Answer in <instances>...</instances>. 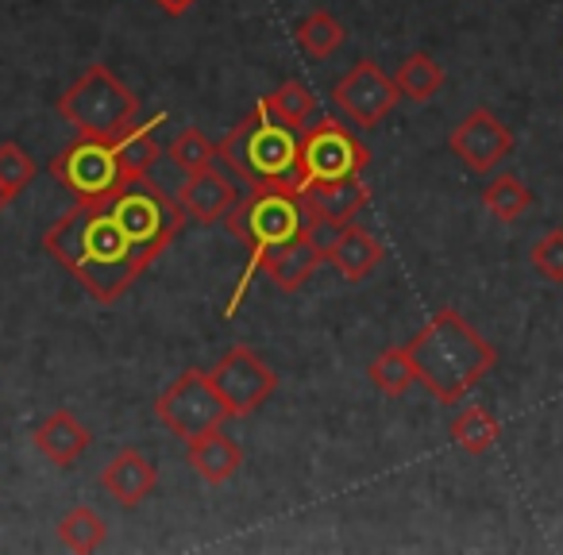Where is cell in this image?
I'll list each match as a JSON object with an SVG mask.
<instances>
[{
    "mask_svg": "<svg viewBox=\"0 0 563 555\" xmlns=\"http://www.w3.org/2000/svg\"><path fill=\"white\" fill-rule=\"evenodd\" d=\"M332 97H336L340 112H344L355 127H378L390 116V109L398 104L401 93H398V81H394L383 66L363 58V63H355L352 70L336 81Z\"/></svg>",
    "mask_w": 563,
    "mask_h": 555,
    "instance_id": "obj_10",
    "label": "cell"
},
{
    "mask_svg": "<svg viewBox=\"0 0 563 555\" xmlns=\"http://www.w3.org/2000/svg\"><path fill=\"white\" fill-rule=\"evenodd\" d=\"M228 227H232L235 240L247 247V266H243L240 282H235V293L228 298L224 317L232 321L240 301L247 298L255 274L266 270L278 251H286L301 232H306V204H301L298 189L286 186H258L251 189L247 197H240L232 212H228Z\"/></svg>",
    "mask_w": 563,
    "mask_h": 555,
    "instance_id": "obj_3",
    "label": "cell"
},
{
    "mask_svg": "<svg viewBox=\"0 0 563 555\" xmlns=\"http://www.w3.org/2000/svg\"><path fill=\"white\" fill-rule=\"evenodd\" d=\"M174 201L197 224H217V220H228V212L240 204V189L232 186V178H224V174H217L209 166V170L186 174Z\"/></svg>",
    "mask_w": 563,
    "mask_h": 555,
    "instance_id": "obj_13",
    "label": "cell"
},
{
    "mask_svg": "<svg viewBox=\"0 0 563 555\" xmlns=\"http://www.w3.org/2000/svg\"><path fill=\"white\" fill-rule=\"evenodd\" d=\"M394 81H398V93L406 97V101L424 104L444 89V66L432 55H424V51H417V55H409L406 63L398 66Z\"/></svg>",
    "mask_w": 563,
    "mask_h": 555,
    "instance_id": "obj_21",
    "label": "cell"
},
{
    "mask_svg": "<svg viewBox=\"0 0 563 555\" xmlns=\"http://www.w3.org/2000/svg\"><path fill=\"white\" fill-rule=\"evenodd\" d=\"M263 104L271 109L274 120H282V124H290V127H301L317 112V97L306 81H282L274 93L263 97Z\"/></svg>",
    "mask_w": 563,
    "mask_h": 555,
    "instance_id": "obj_27",
    "label": "cell"
},
{
    "mask_svg": "<svg viewBox=\"0 0 563 555\" xmlns=\"http://www.w3.org/2000/svg\"><path fill=\"white\" fill-rule=\"evenodd\" d=\"M43 247L78 278L89 298L104 301V306L128 293V286L147 270L128 235L120 232L109 201H78L58 224L47 227Z\"/></svg>",
    "mask_w": 563,
    "mask_h": 555,
    "instance_id": "obj_1",
    "label": "cell"
},
{
    "mask_svg": "<svg viewBox=\"0 0 563 555\" xmlns=\"http://www.w3.org/2000/svg\"><path fill=\"white\" fill-rule=\"evenodd\" d=\"M406 352H409V359H413L417 382H421L440 406L463 401L486 375H490L494 363H498L494 347L486 344L455 309H440V313L409 340Z\"/></svg>",
    "mask_w": 563,
    "mask_h": 555,
    "instance_id": "obj_2",
    "label": "cell"
},
{
    "mask_svg": "<svg viewBox=\"0 0 563 555\" xmlns=\"http://www.w3.org/2000/svg\"><path fill=\"white\" fill-rule=\"evenodd\" d=\"M32 440H35V447L55 463V467H70V463L86 452L93 436H89V429L78 421V417L66 413V409H58V413H51L47 421L35 429Z\"/></svg>",
    "mask_w": 563,
    "mask_h": 555,
    "instance_id": "obj_17",
    "label": "cell"
},
{
    "mask_svg": "<svg viewBox=\"0 0 563 555\" xmlns=\"http://www.w3.org/2000/svg\"><path fill=\"white\" fill-rule=\"evenodd\" d=\"M340 232H344V224H336V220L306 217V240L313 243V247H321V251H324V258L332 255V247H336Z\"/></svg>",
    "mask_w": 563,
    "mask_h": 555,
    "instance_id": "obj_31",
    "label": "cell"
},
{
    "mask_svg": "<svg viewBox=\"0 0 563 555\" xmlns=\"http://www.w3.org/2000/svg\"><path fill=\"white\" fill-rule=\"evenodd\" d=\"M529 263L540 278L548 282H563V227H552L548 235H540L529 251Z\"/></svg>",
    "mask_w": 563,
    "mask_h": 555,
    "instance_id": "obj_30",
    "label": "cell"
},
{
    "mask_svg": "<svg viewBox=\"0 0 563 555\" xmlns=\"http://www.w3.org/2000/svg\"><path fill=\"white\" fill-rule=\"evenodd\" d=\"M371 163V151L352 127H344L336 116H321L313 127H306L298 143V170L301 181H340L363 178Z\"/></svg>",
    "mask_w": 563,
    "mask_h": 555,
    "instance_id": "obj_9",
    "label": "cell"
},
{
    "mask_svg": "<svg viewBox=\"0 0 563 555\" xmlns=\"http://www.w3.org/2000/svg\"><path fill=\"white\" fill-rule=\"evenodd\" d=\"M321 263H324V251L313 247V243L306 240V232H301L290 247L278 251V255L266 263V278H271L282 293H294V290H301L309 278H313Z\"/></svg>",
    "mask_w": 563,
    "mask_h": 555,
    "instance_id": "obj_19",
    "label": "cell"
},
{
    "mask_svg": "<svg viewBox=\"0 0 563 555\" xmlns=\"http://www.w3.org/2000/svg\"><path fill=\"white\" fill-rule=\"evenodd\" d=\"M371 382L386 393V398H401L409 393V386L417 382V370H413V359H409L406 344L401 347H386L383 355H375V363L367 367Z\"/></svg>",
    "mask_w": 563,
    "mask_h": 555,
    "instance_id": "obj_24",
    "label": "cell"
},
{
    "mask_svg": "<svg viewBox=\"0 0 563 555\" xmlns=\"http://www.w3.org/2000/svg\"><path fill=\"white\" fill-rule=\"evenodd\" d=\"M109 536V524L97 509L89 506H78L58 521V540H63L70 552H97Z\"/></svg>",
    "mask_w": 563,
    "mask_h": 555,
    "instance_id": "obj_26",
    "label": "cell"
},
{
    "mask_svg": "<svg viewBox=\"0 0 563 555\" xmlns=\"http://www.w3.org/2000/svg\"><path fill=\"white\" fill-rule=\"evenodd\" d=\"M101 486L109 490V498H117L124 509H135L143 498H151V490L158 486V470L147 455L128 447V452L112 455L109 467L101 470Z\"/></svg>",
    "mask_w": 563,
    "mask_h": 555,
    "instance_id": "obj_14",
    "label": "cell"
},
{
    "mask_svg": "<svg viewBox=\"0 0 563 555\" xmlns=\"http://www.w3.org/2000/svg\"><path fill=\"white\" fill-rule=\"evenodd\" d=\"M32 178H35L32 155L24 147H16V143H0V186L16 197L20 189L32 186Z\"/></svg>",
    "mask_w": 563,
    "mask_h": 555,
    "instance_id": "obj_29",
    "label": "cell"
},
{
    "mask_svg": "<svg viewBox=\"0 0 563 555\" xmlns=\"http://www.w3.org/2000/svg\"><path fill=\"white\" fill-rule=\"evenodd\" d=\"M306 217H324L336 224H352L355 212L367 204V186L363 178H340V181H309L301 189Z\"/></svg>",
    "mask_w": 563,
    "mask_h": 555,
    "instance_id": "obj_15",
    "label": "cell"
},
{
    "mask_svg": "<svg viewBox=\"0 0 563 555\" xmlns=\"http://www.w3.org/2000/svg\"><path fill=\"white\" fill-rule=\"evenodd\" d=\"M109 209L143 266H151L170 247V240L181 227V217H186V212L178 209V201L166 197L147 174H143V178H128L124 186L109 197Z\"/></svg>",
    "mask_w": 563,
    "mask_h": 555,
    "instance_id": "obj_6",
    "label": "cell"
},
{
    "mask_svg": "<svg viewBox=\"0 0 563 555\" xmlns=\"http://www.w3.org/2000/svg\"><path fill=\"white\" fill-rule=\"evenodd\" d=\"M498 436H501L498 417H494L490 409H483V406H467L452 421L455 447H460V452H467V455H486L494 444H498Z\"/></svg>",
    "mask_w": 563,
    "mask_h": 555,
    "instance_id": "obj_22",
    "label": "cell"
},
{
    "mask_svg": "<svg viewBox=\"0 0 563 555\" xmlns=\"http://www.w3.org/2000/svg\"><path fill=\"white\" fill-rule=\"evenodd\" d=\"M448 147H452V155L460 158L471 174H490V170H498L509 158V151H514V132H509L490 109H471L467 116L452 127Z\"/></svg>",
    "mask_w": 563,
    "mask_h": 555,
    "instance_id": "obj_12",
    "label": "cell"
},
{
    "mask_svg": "<svg viewBox=\"0 0 563 555\" xmlns=\"http://www.w3.org/2000/svg\"><path fill=\"white\" fill-rule=\"evenodd\" d=\"M298 143L301 135L290 124L271 116L263 101L217 143V158L243 181V186H286L306 189L298 170Z\"/></svg>",
    "mask_w": 563,
    "mask_h": 555,
    "instance_id": "obj_4",
    "label": "cell"
},
{
    "mask_svg": "<svg viewBox=\"0 0 563 555\" xmlns=\"http://www.w3.org/2000/svg\"><path fill=\"white\" fill-rule=\"evenodd\" d=\"M166 124V112H155L151 116V124H143V127H128L124 135L117 140V158H120V166H124V174L128 178H143V174H151V166L158 163V143H155V127H163Z\"/></svg>",
    "mask_w": 563,
    "mask_h": 555,
    "instance_id": "obj_20",
    "label": "cell"
},
{
    "mask_svg": "<svg viewBox=\"0 0 563 555\" xmlns=\"http://www.w3.org/2000/svg\"><path fill=\"white\" fill-rule=\"evenodd\" d=\"M155 413H158V421L174 432V436L189 444V440L217 432L220 424L232 417V409H228V401L220 398V390L212 386V378L205 375V370L189 367V370H181V375L174 378L163 393H158Z\"/></svg>",
    "mask_w": 563,
    "mask_h": 555,
    "instance_id": "obj_7",
    "label": "cell"
},
{
    "mask_svg": "<svg viewBox=\"0 0 563 555\" xmlns=\"http://www.w3.org/2000/svg\"><path fill=\"white\" fill-rule=\"evenodd\" d=\"M212 386L220 390V398L228 401L232 417H247L255 413L258 406H266L274 390H278V375L258 359L251 347H232L217 367L209 370Z\"/></svg>",
    "mask_w": 563,
    "mask_h": 555,
    "instance_id": "obj_11",
    "label": "cell"
},
{
    "mask_svg": "<svg viewBox=\"0 0 563 555\" xmlns=\"http://www.w3.org/2000/svg\"><path fill=\"white\" fill-rule=\"evenodd\" d=\"M166 158H170L178 174H197V170H209L212 158H217V147H212V143L205 140L197 127H186V132L170 140V147H166Z\"/></svg>",
    "mask_w": 563,
    "mask_h": 555,
    "instance_id": "obj_28",
    "label": "cell"
},
{
    "mask_svg": "<svg viewBox=\"0 0 563 555\" xmlns=\"http://www.w3.org/2000/svg\"><path fill=\"white\" fill-rule=\"evenodd\" d=\"M140 97L109 70V66H89L63 97H58V116L78 135H97V140H120L135 124Z\"/></svg>",
    "mask_w": 563,
    "mask_h": 555,
    "instance_id": "obj_5",
    "label": "cell"
},
{
    "mask_svg": "<svg viewBox=\"0 0 563 555\" xmlns=\"http://www.w3.org/2000/svg\"><path fill=\"white\" fill-rule=\"evenodd\" d=\"M51 178L63 189H70L78 201H109L120 186L128 181L124 166L117 158V140H97L81 135L66 151L51 158Z\"/></svg>",
    "mask_w": 563,
    "mask_h": 555,
    "instance_id": "obj_8",
    "label": "cell"
},
{
    "mask_svg": "<svg viewBox=\"0 0 563 555\" xmlns=\"http://www.w3.org/2000/svg\"><path fill=\"white\" fill-rule=\"evenodd\" d=\"M158 9L166 12V16H181V12H189L197 4V0H155Z\"/></svg>",
    "mask_w": 563,
    "mask_h": 555,
    "instance_id": "obj_32",
    "label": "cell"
},
{
    "mask_svg": "<svg viewBox=\"0 0 563 555\" xmlns=\"http://www.w3.org/2000/svg\"><path fill=\"white\" fill-rule=\"evenodd\" d=\"M483 204L486 212H490L494 220H501V224H514L517 217H525L532 204V193L529 186H525L521 178H514V174H494L490 181H486L483 189Z\"/></svg>",
    "mask_w": 563,
    "mask_h": 555,
    "instance_id": "obj_23",
    "label": "cell"
},
{
    "mask_svg": "<svg viewBox=\"0 0 563 555\" xmlns=\"http://www.w3.org/2000/svg\"><path fill=\"white\" fill-rule=\"evenodd\" d=\"M294 40H298V47L306 51L309 58H329L332 51H340V43L347 40V32L336 16H329V12H309V16L294 27Z\"/></svg>",
    "mask_w": 563,
    "mask_h": 555,
    "instance_id": "obj_25",
    "label": "cell"
},
{
    "mask_svg": "<svg viewBox=\"0 0 563 555\" xmlns=\"http://www.w3.org/2000/svg\"><path fill=\"white\" fill-rule=\"evenodd\" d=\"M383 258H386V247L367 232V227L344 224V232H340L329 263L336 266V274L344 278V282H363V278H367Z\"/></svg>",
    "mask_w": 563,
    "mask_h": 555,
    "instance_id": "obj_16",
    "label": "cell"
},
{
    "mask_svg": "<svg viewBox=\"0 0 563 555\" xmlns=\"http://www.w3.org/2000/svg\"><path fill=\"white\" fill-rule=\"evenodd\" d=\"M9 201H12V193H9V189H4V186H0V212L9 209Z\"/></svg>",
    "mask_w": 563,
    "mask_h": 555,
    "instance_id": "obj_33",
    "label": "cell"
},
{
    "mask_svg": "<svg viewBox=\"0 0 563 555\" xmlns=\"http://www.w3.org/2000/svg\"><path fill=\"white\" fill-rule=\"evenodd\" d=\"M189 467L197 470V475L205 478V482L220 486L228 482V478L235 475V470L243 467V452L240 444H235L232 436H224V432H209V436H197L189 440V452H186Z\"/></svg>",
    "mask_w": 563,
    "mask_h": 555,
    "instance_id": "obj_18",
    "label": "cell"
}]
</instances>
